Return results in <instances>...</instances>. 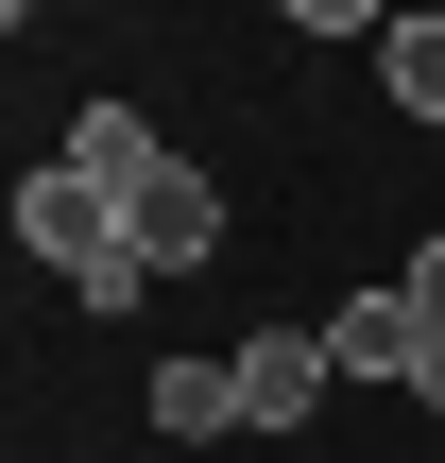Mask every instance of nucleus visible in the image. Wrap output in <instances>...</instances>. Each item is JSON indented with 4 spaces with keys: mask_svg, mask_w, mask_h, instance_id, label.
Masks as SVG:
<instances>
[{
    "mask_svg": "<svg viewBox=\"0 0 445 463\" xmlns=\"http://www.w3.org/2000/svg\"><path fill=\"white\" fill-rule=\"evenodd\" d=\"M377 69H394V103H412V120H445V17H394V52H377Z\"/></svg>",
    "mask_w": 445,
    "mask_h": 463,
    "instance_id": "nucleus-8",
    "label": "nucleus"
},
{
    "mask_svg": "<svg viewBox=\"0 0 445 463\" xmlns=\"http://www.w3.org/2000/svg\"><path fill=\"white\" fill-rule=\"evenodd\" d=\"M326 361L343 378H412V292H343L326 309Z\"/></svg>",
    "mask_w": 445,
    "mask_h": 463,
    "instance_id": "nucleus-5",
    "label": "nucleus"
},
{
    "mask_svg": "<svg viewBox=\"0 0 445 463\" xmlns=\"http://www.w3.org/2000/svg\"><path fill=\"white\" fill-rule=\"evenodd\" d=\"M154 430H172V447L240 430V361H172V378H154Z\"/></svg>",
    "mask_w": 445,
    "mask_h": 463,
    "instance_id": "nucleus-6",
    "label": "nucleus"
},
{
    "mask_svg": "<svg viewBox=\"0 0 445 463\" xmlns=\"http://www.w3.org/2000/svg\"><path fill=\"white\" fill-rule=\"evenodd\" d=\"M137 258H154V275H189V258H223V189H206L189 155H172V172L137 189Z\"/></svg>",
    "mask_w": 445,
    "mask_h": 463,
    "instance_id": "nucleus-3",
    "label": "nucleus"
},
{
    "mask_svg": "<svg viewBox=\"0 0 445 463\" xmlns=\"http://www.w3.org/2000/svg\"><path fill=\"white\" fill-rule=\"evenodd\" d=\"M0 17H34V0H0Z\"/></svg>",
    "mask_w": 445,
    "mask_h": 463,
    "instance_id": "nucleus-10",
    "label": "nucleus"
},
{
    "mask_svg": "<svg viewBox=\"0 0 445 463\" xmlns=\"http://www.w3.org/2000/svg\"><path fill=\"white\" fill-rule=\"evenodd\" d=\"M274 17H292V34H360L377 0H274Z\"/></svg>",
    "mask_w": 445,
    "mask_h": 463,
    "instance_id": "nucleus-9",
    "label": "nucleus"
},
{
    "mask_svg": "<svg viewBox=\"0 0 445 463\" xmlns=\"http://www.w3.org/2000/svg\"><path fill=\"white\" fill-rule=\"evenodd\" d=\"M326 378H343V361H326V326H257V344H240V430H309V412H326Z\"/></svg>",
    "mask_w": 445,
    "mask_h": 463,
    "instance_id": "nucleus-2",
    "label": "nucleus"
},
{
    "mask_svg": "<svg viewBox=\"0 0 445 463\" xmlns=\"http://www.w3.org/2000/svg\"><path fill=\"white\" fill-rule=\"evenodd\" d=\"M17 241H34V258H51L86 309H137V292H154V258H137V206H120L103 172H69V155H34V172H17Z\"/></svg>",
    "mask_w": 445,
    "mask_h": 463,
    "instance_id": "nucleus-1",
    "label": "nucleus"
},
{
    "mask_svg": "<svg viewBox=\"0 0 445 463\" xmlns=\"http://www.w3.org/2000/svg\"><path fill=\"white\" fill-rule=\"evenodd\" d=\"M69 172H103V189H120V206H137V189H154V172H172V137H154V120H137V103H86V120H69Z\"/></svg>",
    "mask_w": 445,
    "mask_h": 463,
    "instance_id": "nucleus-4",
    "label": "nucleus"
},
{
    "mask_svg": "<svg viewBox=\"0 0 445 463\" xmlns=\"http://www.w3.org/2000/svg\"><path fill=\"white\" fill-rule=\"evenodd\" d=\"M394 292H412V395H429V412H445V241H429V258H412V275H394Z\"/></svg>",
    "mask_w": 445,
    "mask_h": 463,
    "instance_id": "nucleus-7",
    "label": "nucleus"
}]
</instances>
